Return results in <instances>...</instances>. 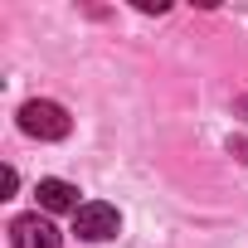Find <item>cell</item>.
Instances as JSON below:
<instances>
[{"label": "cell", "mask_w": 248, "mask_h": 248, "mask_svg": "<svg viewBox=\"0 0 248 248\" xmlns=\"http://www.w3.org/2000/svg\"><path fill=\"white\" fill-rule=\"evenodd\" d=\"M10 243L15 248H59V229L44 214H20L10 224Z\"/></svg>", "instance_id": "3"}, {"label": "cell", "mask_w": 248, "mask_h": 248, "mask_svg": "<svg viewBox=\"0 0 248 248\" xmlns=\"http://www.w3.org/2000/svg\"><path fill=\"white\" fill-rule=\"evenodd\" d=\"M20 127H25L30 137H39V141H59V137H68V112H63L59 102L34 97V102L20 107Z\"/></svg>", "instance_id": "1"}, {"label": "cell", "mask_w": 248, "mask_h": 248, "mask_svg": "<svg viewBox=\"0 0 248 248\" xmlns=\"http://www.w3.org/2000/svg\"><path fill=\"white\" fill-rule=\"evenodd\" d=\"M117 229H122V214H117L112 204H102V200H88V204H78V214H73V233L88 238V243L117 238Z\"/></svg>", "instance_id": "2"}, {"label": "cell", "mask_w": 248, "mask_h": 248, "mask_svg": "<svg viewBox=\"0 0 248 248\" xmlns=\"http://www.w3.org/2000/svg\"><path fill=\"white\" fill-rule=\"evenodd\" d=\"M34 195H39V209H49V214H78V190L68 180H59V175L39 180Z\"/></svg>", "instance_id": "4"}]
</instances>
